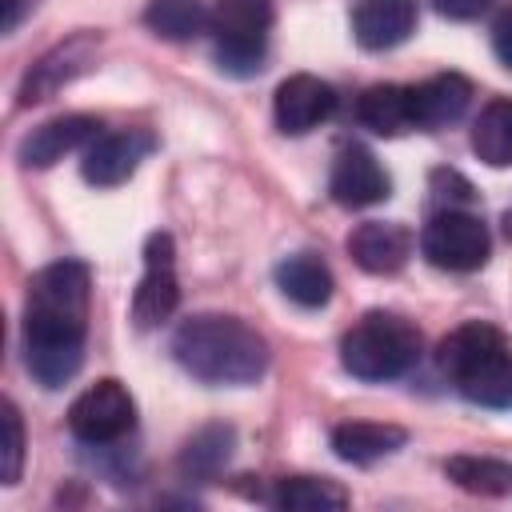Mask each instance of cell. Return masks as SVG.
<instances>
[{"label": "cell", "mask_w": 512, "mask_h": 512, "mask_svg": "<svg viewBox=\"0 0 512 512\" xmlns=\"http://www.w3.org/2000/svg\"><path fill=\"white\" fill-rule=\"evenodd\" d=\"M208 32L216 44L220 72L256 76L268 56L272 0H216L208 12Z\"/></svg>", "instance_id": "cell-5"}, {"label": "cell", "mask_w": 512, "mask_h": 512, "mask_svg": "<svg viewBox=\"0 0 512 512\" xmlns=\"http://www.w3.org/2000/svg\"><path fill=\"white\" fill-rule=\"evenodd\" d=\"M180 304V280H176V248L168 232H152L144 244V276L132 296V320L136 328L164 324Z\"/></svg>", "instance_id": "cell-8"}, {"label": "cell", "mask_w": 512, "mask_h": 512, "mask_svg": "<svg viewBox=\"0 0 512 512\" xmlns=\"http://www.w3.org/2000/svg\"><path fill=\"white\" fill-rule=\"evenodd\" d=\"M436 364L468 404L512 408V340L496 324L468 320L452 328L436 348Z\"/></svg>", "instance_id": "cell-3"}, {"label": "cell", "mask_w": 512, "mask_h": 512, "mask_svg": "<svg viewBox=\"0 0 512 512\" xmlns=\"http://www.w3.org/2000/svg\"><path fill=\"white\" fill-rule=\"evenodd\" d=\"M268 500L284 512H328V508H344L348 492L328 476H284L276 480Z\"/></svg>", "instance_id": "cell-22"}, {"label": "cell", "mask_w": 512, "mask_h": 512, "mask_svg": "<svg viewBox=\"0 0 512 512\" xmlns=\"http://www.w3.org/2000/svg\"><path fill=\"white\" fill-rule=\"evenodd\" d=\"M404 440H408L404 428L380 420H348L332 428V452L348 464H376L396 448H404Z\"/></svg>", "instance_id": "cell-17"}, {"label": "cell", "mask_w": 512, "mask_h": 512, "mask_svg": "<svg viewBox=\"0 0 512 512\" xmlns=\"http://www.w3.org/2000/svg\"><path fill=\"white\" fill-rule=\"evenodd\" d=\"M92 52H96L92 36H76V40L52 48V52H48L40 64H32V72L24 76V84H20V104H40V100L56 96L64 84H72V80L92 64Z\"/></svg>", "instance_id": "cell-16"}, {"label": "cell", "mask_w": 512, "mask_h": 512, "mask_svg": "<svg viewBox=\"0 0 512 512\" xmlns=\"http://www.w3.org/2000/svg\"><path fill=\"white\" fill-rule=\"evenodd\" d=\"M420 360V332L412 320L372 308L340 340V364L356 380H396Z\"/></svg>", "instance_id": "cell-4"}, {"label": "cell", "mask_w": 512, "mask_h": 512, "mask_svg": "<svg viewBox=\"0 0 512 512\" xmlns=\"http://www.w3.org/2000/svg\"><path fill=\"white\" fill-rule=\"evenodd\" d=\"M504 236H508V240H512V208H508V212H504Z\"/></svg>", "instance_id": "cell-29"}, {"label": "cell", "mask_w": 512, "mask_h": 512, "mask_svg": "<svg viewBox=\"0 0 512 512\" xmlns=\"http://www.w3.org/2000/svg\"><path fill=\"white\" fill-rule=\"evenodd\" d=\"M152 132L144 128H120V132H100L88 148H84V160H80V172L88 184L96 188H116L124 184L140 160L152 152Z\"/></svg>", "instance_id": "cell-9"}, {"label": "cell", "mask_w": 512, "mask_h": 512, "mask_svg": "<svg viewBox=\"0 0 512 512\" xmlns=\"http://www.w3.org/2000/svg\"><path fill=\"white\" fill-rule=\"evenodd\" d=\"M492 52L504 68H512V8H504L496 20H492Z\"/></svg>", "instance_id": "cell-26"}, {"label": "cell", "mask_w": 512, "mask_h": 512, "mask_svg": "<svg viewBox=\"0 0 512 512\" xmlns=\"http://www.w3.org/2000/svg\"><path fill=\"white\" fill-rule=\"evenodd\" d=\"M356 120L376 136H404L416 128L412 96L404 84H372L356 100Z\"/></svg>", "instance_id": "cell-18"}, {"label": "cell", "mask_w": 512, "mask_h": 512, "mask_svg": "<svg viewBox=\"0 0 512 512\" xmlns=\"http://www.w3.org/2000/svg\"><path fill=\"white\" fill-rule=\"evenodd\" d=\"M416 28V0H356L352 36L368 52H388L404 44Z\"/></svg>", "instance_id": "cell-14"}, {"label": "cell", "mask_w": 512, "mask_h": 512, "mask_svg": "<svg viewBox=\"0 0 512 512\" xmlns=\"http://www.w3.org/2000/svg\"><path fill=\"white\" fill-rule=\"evenodd\" d=\"M272 112H276V128L280 132L304 136V132H312L316 124H324L336 112V88L328 80L312 76V72H296V76L280 80Z\"/></svg>", "instance_id": "cell-10"}, {"label": "cell", "mask_w": 512, "mask_h": 512, "mask_svg": "<svg viewBox=\"0 0 512 512\" xmlns=\"http://www.w3.org/2000/svg\"><path fill=\"white\" fill-rule=\"evenodd\" d=\"M420 252L428 256V264L444 272H476L492 252V240L480 216L464 208H440L420 228Z\"/></svg>", "instance_id": "cell-6"}, {"label": "cell", "mask_w": 512, "mask_h": 512, "mask_svg": "<svg viewBox=\"0 0 512 512\" xmlns=\"http://www.w3.org/2000/svg\"><path fill=\"white\" fill-rule=\"evenodd\" d=\"M96 136H100V120H96V116H88V112H68V116H56V120L32 128V132L20 140V160H24L28 168H52V164L64 160L68 152L88 148Z\"/></svg>", "instance_id": "cell-12"}, {"label": "cell", "mask_w": 512, "mask_h": 512, "mask_svg": "<svg viewBox=\"0 0 512 512\" xmlns=\"http://www.w3.org/2000/svg\"><path fill=\"white\" fill-rule=\"evenodd\" d=\"M136 428V400L120 380H96L88 384L72 408H68V432L80 444H116Z\"/></svg>", "instance_id": "cell-7"}, {"label": "cell", "mask_w": 512, "mask_h": 512, "mask_svg": "<svg viewBox=\"0 0 512 512\" xmlns=\"http://www.w3.org/2000/svg\"><path fill=\"white\" fill-rule=\"evenodd\" d=\"M276 284L300 308H324L332 300V272L312 252H296V256L280 260L276 264Z\"/></svg>", "instance_id": "cell-19"}, {"label": "cell", "mask_w": 512, "mask_h": 512, "mask_svg": "<svg viewBox=\"0 0 512 512\" xmlns=\"http://www.w3.org/2000/svg\"><path fill=\"white\" fill-rule=\"evenodd\" d=\"M348 256L372 276H392L412 256V232L396 220H364L348 232Z\"/></svg>", "instance_id": "cell-13"}, {"label": "cell", "mask_w": 512, "mask_h": 512, "mask_svg": "<svg viewBox=\"0 0 512 512\" xmlns=\"http://www.w3.org/2000/svg\"><path fill=\"white\" fill-rule=\"evenodd\" d=\"M472 152L488 168L512 164V96H496L480 108V116L472 124Z\"/></svg>", "instance_id": "cell-20"}, {"label": "cell", "mask_w": 512, "mask_h": 512, "mask_svg": "<svg viewBox=\"0 0 512 512\" xmlns=\"http://www.w3.org/2000/svg\"><path fill=\"white\" fill-rule=\"evenodd\" d=\"M492 0H432V8L448 20H476Z\"/></svg>", "instance_id": "cell-27"}, {"label": "cell", "mask_w": 512, "mask_h": 512, "mask_svg": "<svg viewBox=\"0 0 512 512\" xmlns=\"http://www.w3.org/2000/svg\"><path fill=\"white\" fill-rule=\"evenodd\" d=\"M232 440H236V436H232V428H224V424L200 428V432L184 444V452H180V472L192 476V480H212V476L228 464Z\"/></svg>", "instance_id": "cell-24"}, {"label": "cell", "mask_w": 512, "mask_h": 512, "mask_svg": "<svg viewBox=\"0 0 512 512\" xmlns=\"http://www.w3.org/2000/svg\"><path fill=\"white\" fill-rule=\"evenodd\" d=\"M36 4H40V0H4V32H16L20 20H24Z\"/></svg>", "instance_id": "cell-28"}, {"label": "cell", "mask_w": 512, "mask_h": 512, "mask_svg": "<svg viewBox=\"0 0 512 512\" xmlns=\"http://www.w3.org/2000/svg\"><path fill=\"white\" fill-rule=\"evenodd\" d=\"M408 96H412L416 128L436 132V128H448L464 116V108L472 100V84L460 72H440V76H428L420 84H408Z\"/></svg>", "instance_id": "cell-15"}, {"label": "cell", "mask_w": 512, "mask_h": 512, "mask_svg": "<svg viewBox=\"0 0 512 512\" xmlns=\"http://www.w3.org/2000/svg\"><path fill=\"white\" fill-rule=\"evenodd\" d=\"M144 24L160 40L180 44V40H192L196 32L208 28V8H204V0H148Z\"/></svg>", "instance_id": "cell-23"}, {"label": "cell", "mask_w": 512, "mask_h": 512, "mask_svg": "<svg viewBox=\"0 0 512 512\" xmlns=\"http://www.w3.org/2000/svg\"><path fill=\"white\" fill-rule=\"evenodd\" d=\"M444 476L472 496H512V464L496 456H448Z\"/></svg>", "instance_id": "cell-21"}, {"label": "cell", "mask_w": 512, "mask_h": 512, "mask_svg": "<svg viewBox=\"0 0 512 512\" xmlns=\"http://www.w3.org/2000/svg\"><path fill=\"white\" fill-rule=\"evenodd\" d=\"M92 272L80 260H56L28 280L24 296V364L44 388L68 384L84 364Z\"/></svg>", "instance_id": "cell-1"}, {"label": "cell", "mask_w": 512, "mask_h": 512, "mask_svg": "<svg viewBox=\"0 0 512 512\" xmlns=\"http://www.w3.org/2000/svg\"><path fill=\"white\" fill-rule=\"evenodd\" d=\"M0 428H4V484H16L20 480V468H24V424H20V412L12 400H4L0 408Z\"/></svg>", "instance_id": "cell-25"}, {"label": "cell", "mask_w": 512, "mask_h": 512, "mask_svg": "<svg viewBox=\"0 0 512 512\" xmlns=\"http://www.w3.org/2000/svg\"><path fill=\"white\" fill-rule=\"evenodd\" d=\"M328 192L340 208H372L380 200H388L392 192V180L384 172V164L360 148V144H348L340 148V156L332 160V176H328Z\"/></svg>", "instance_id": "cell-11"}, {"label": "cell", "mask_w": 512, "mask_h": 512, "mask_svg": "<svg viewBox=\"0 0 512 512\" xmlns=\"http://www.w3.org/2000/svg\"><path fill=\"white\" fill-rule=\"evenodd\" d=\"M176 364L204 384H256L268 368V340L240 316L200 312L172 336Z\"/></svg>", "instance_id": "cell-2"}]
</instances>
